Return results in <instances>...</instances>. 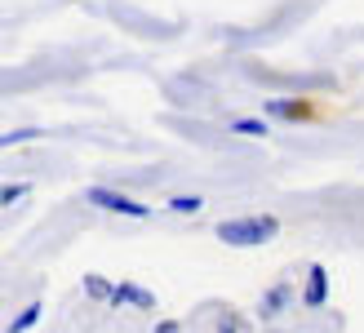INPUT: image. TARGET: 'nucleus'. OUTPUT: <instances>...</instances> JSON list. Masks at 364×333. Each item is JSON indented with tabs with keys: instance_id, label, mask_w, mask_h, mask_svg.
Here are the masks:
<instances>
[{
	"instance_id": "obj_1",
	"label": "nucleus",
	"mask_w": 364,
	"mask_h": 333,
	"mask_svg": "<svg viewBox=\"0 0 364 333\" xmlns=\"http://www.w3.org/2000/svg\"><path fill=\"white\" fill-rule=\"evenodd\" d=\"M280 231V222L276 218H231V222H218V240L223 245H231V249H258V245H267L271 236Z\"/></svg>"
},
{
	"instance_id": "obj_2",
	"label": "nucleus",
	"mask_w": 364,
	"mask_h": 333,
	"mask_svg": "<svg viewBox=\"0 0 364 333\" xmlns=\"http://www.w3.org/2000/svg\"><path fill=\"white\" fill-rule=\"evenodd\" d=\"M89 205H98L107 213H124V218H151V209L142 205V200H129V196H120V191H107V187H89Z\"/></svg>"
},
{
	"instance_id": "obj_3",
	"label": "nucleus",
	"mask_w": 364,
	"mask_h": 333,
	"mask_svg": "<svg viewBox=\"0 0 364 333\" xmlns=\"http://www.w3.org/2000/svg\"><path fill=\"white\" fill-rule=\"evenodd\" d=\"M324 298H329V271L316 263L306 271V307H324Z\"/></svg>"
},
{
	"instance_id": "obj_4",
	"label": "nucleus",
	"mask_w": 364,
	"mask_h": 333,
	"mask_svg": "<svg viewBox=\"0 0 364 333\" xmlns=\"http://www.w3.org/2000/svg\"><path fill=\"white\" fill-rule=\"evenodd\" d=\"M107 302H134V307H147V311L156 307V298H151V293H147V289H134V285H116Z\"/></svg>"
},
{
	"instance_id": "obj_5",
	"label": "nucleus",
	"mask_w": 364,
	"mask_h": 333,
	"mask_svg": "<svg viewBox=\"0 0 364 333\" xmlns=\"http://www.w3.org/2000/svg\"><path fill=\"white\" fill-rule=\"evenodd\" d=\"M41 311H45V302H27L23 311H18V320L9 324V333H27V329H31L36 320H41Z\"/></svg>"
},
{
	"instance_id": "obj_6",
	"label": "nucleus",
	"mask_w": 364,
	"mask_h": 333,
	"mask_svg": "<svg viewBox=\"0 0 364 333\" xmlns=\"http://www.w3.org/2000/svg\"><path fill=\"white\" fill-rule=\"evenodd\" d=\"M31 138H41V129H14V134H0V152H5V147H18V142H31Z\"/></svg>"
},
{
	"instance_id": "obj_7",
	"label": "nucleus",
	"mask_w": 364,
	"mask_h": 333,
	"mask_svg": "<svg viewBox=\"0 0 364 333\" xmlns=\"http://www.w3.org/2000/svg\"><path fill=\"white\" fill-rule=\"evenodd\" d=\"M231 134H249V138H262V134H267V120H231Z\"/></svg>"
},
{
	"instance_id": "obj_8",
	"label": "nucleus",
	"mask_w": 364,
	"mask_h": 333,
	"mask_svg": "<svg viewBox=\"0 0 364 333\" xmlns=\"http://www.w3.org/2000/svg\"><path fill=\"white\" fill-rule=\"evenodd\" d=\"M169 209H173V213H196V209H200V196H173Z\"/></svg>"
},
{
	"instance_id": "obj_9",
	"label": "nucleus",
	"mask_w": 364,
	"mask_h": 333,
	"mask_svg": "<svg viewBox=\"0 0 364 333\" xmlns=\"http://www.w3.org/2000/svg\"><path fill=\"white\" fill-rule=\"evenodd\" d=\"M271 116H302V102H267Z\"/></svg>"
},
{
	"instance_id": "obj_10",
	"label": "nucleus",
	"mask_w": 364,
	"mask_h": 333,
	"mask_svg": "<svg viewBox=\"0 0 364 333\" xmlns=\"http://www.w3.org/2000/svg\"><path fill=\"white\" fill-rule=\"evenodd\" d=\"M23 196H27L23 182H14V187H0V200H5V205H14V200H23Z\"/></svg>"
},
{
	"instance_id": "obj_11",
	"label": "nucleus",
	"mask_w": 364,
	"mask_h": 333,
	"mask_svg": "<svg viewBox=\"0 0 364 333\" xmlns=\"http://www.w3.org/2000/svg\"><path fill=\"white\" fill-rule=\"evenodd\" d=\"M89 293H98V298H112V285H107V280H98V275H89Z\"/></svg>"
},
{
	"instance_id": "obj_12",
	"label": "nucleus",
	"mask_w": 364,
	"mask_h": 333,
	"mask_svg": "<svg viewBox=\"0 0 364 333\" xmlns=\"http://www.w3.org/2000/svg\"><path fill=\"white\" fill-rule=\"evenodd\" d=\"M280 302H284V289H271V293H267V302H262V316H271V311H276Z\"/></svg>"
},
{
	"instance_id": "obj_13",
	"label": "nucleus",
	"mask_w": 364,
	"mask_h": 333,
	"mask_svg": "<svg viewBox=\"0 0 364 333\" xmlns=\"http://www.w3.org/2000/svg\"><path fill=\"white\" fill-rule=\"evenodd\" d=\"M156 333H178V324H160V329H156Z\"/></svg>"
},
{
	"instance_id": "obj_14",
	"label": "nucleus",
	"mask_w": 364,
	"mask_h": 333,
	"mask_svg": "<svg viewBox=\"0 0 364 333\" xmlns=\"http://www.w3.org/2000/svg\"><path fill=\"white\" fill-rule=\"evenodd\" d=\"M223 333H235V324H227V329H223Z\"/></svg>"
}]
</instances>
